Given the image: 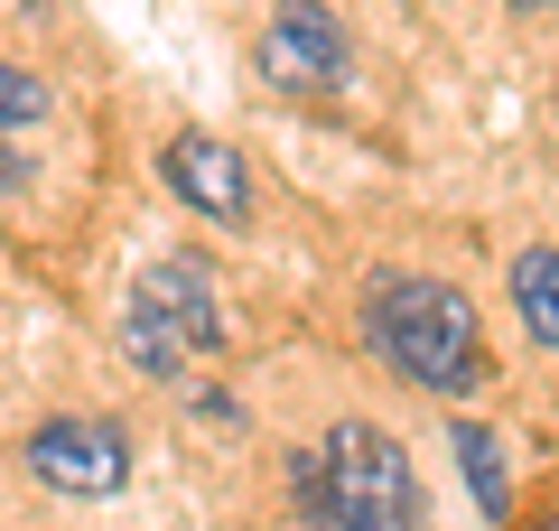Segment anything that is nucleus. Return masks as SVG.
Instances as JSON below:
<instances>
[{"label": "nucleus", "mask_w": 559, "mask_h": 531, "mask_svg": "<svg viewBox=\"0 0 559 531\" xmlns=\"http://www.w3.org/2000/svg\"><path fill=\"white\" fill-rule=\"evenodd\" d=\"M364 335H373V354L401 382H419V392H439V401H466V392L495 382V354H485V335H476V308H466L448 280L373 271L364 280Z\"/></svg>", "instance_id": "nucleus-1"}, {"label": "nucleus", "mask_w": 559, "mask_h": 531, "mask_svg": "<svg viewBox=\"0 0 559 531\" xmlns=\"http://www.w3.org/2000/svg\"><path fill=\"white\" fill-rule=\"evenodd\" d=\"M289 494H326L345 522L364 531H419V475H411V448L373 420H345L326 429V448H308L289 467Z\"/></svg>", "instance_id": "nucleus-2"}, {"label": "nucleus", "mask_w": 559, "mask_h": 531, "mask_svg": "<svg viewBox=\"0 0 559 531\" xmlns=\"http://www.w3.org/2000/svg\"><path fill=\"white\" fill-rule=\"evenodd\" d=\"M121 345H131L140 374L178 382L197 354L224 345V308H215V271L197 252H168L131 280V308H121Z\"/></svg>", "instance_id": "nucleus-3"}, {"label": "nucleus", "mask_w": 559, "mask_h": 531, "mask_svg": "<svg viewBox=\"0 0 559 531\" xmlns=\"http://www.w3.org/2000/svg\"><path fill=\"white\" fill-rule=\"evenodd\" d=\"M28 475L57 485V494H121L131 485V429L121 420H94V411L38 420L28 429Z\"/></svg>", "instance_id": "nucleus-4"}, {"label": "nucleus", "mask_w": 559, "mask_h": 531, "mask_svg": "<svg viewBox=\"0 0 559 531\" xmlns=\"http://www.w3.org/2000/svg\"><path fill=\"white\" fill-rule=\"evenodd\" d=\"M345 66H355V47H345L326 0H280L271 10V28H261V75L280 94H336Z\"/></svg>", "instance_id": "nucleus-5"}, {"label": "nucleus", "mask_w": 559, "mask_h": 531, "mask_svg": "<svg viewBox=\"0 0 559 531\" xmlns=\"http://www.w3.org/2000/svg\"><path fill=\"white\" fill-rule=\"evenodd\" d=\"M159 168H168V187H178L197 215H215V224L252 215V168H242V150H224L215 131H178L159 150Z\"/></svg>", "instance_id": "nucleus-6"}, {"label": "nucleus", "mask_w": 559, "mask_h": 531, "mask_svg": "<svg viewBox=\"0 0 559 531\" xmlns=\"http://www.w3.org/2000/svg\"><path fill=\"white\" fill-rule=\"evenodd\" d=\"M513 308H522V327L559 354V252H550V243L513 252Z\"/></svg>", "instance_id": "nucleus-7"}, {"label": "nucleus", "mask_w": 559, "mask_h": 531, "mask_svg": "<svg viewBox=\"0 0 559 531\" xmlns=\"http://www.w3.org/2000/svg\"><path fill=\"white\" fill-rule=\"evenodd\" d=\"M448 448H457V467H466V485H476L485 522H503V512H513V494H503V438L476 429V420H457V429H448Z\"/></svg>", "instance_id": "nucleus-8"}, {"label": "nucleus", "mask_w": 559, "mask_h": 531, "mask_svg": "<svg viewBox=\"0 0 559 531\" xmlns=\"http://www.w3.org/2000/svg\"><path fill=\"white\" fill-rule=\"evenodd\" d=\"M28 121H47V84L28 66H0V131H28Z\"/></svg>", "instance_id": "nucleus-9"}, {"label": "nucleus", "mask_w": 559, "mask_h": 531, "mask_svg": "<svg viewBox=\"0 0 559 531\" xmlns=\"http://www.w3.org/2000/svg\"><path fill=\"white\" fill-rule=\"evenodd\" d=\"M299 531H364V522H345L326 494H299Z\"/></svg>", "instance_id": "nucleus-10"}, {"label": "nucleus", "mask_w": 559, "mask_h": 531, "mask_svg": "<svg viewBox=\"0 0 559 531\" xmlns=\"http://www.w3.org/2000/svg\"><path fill=\"white\" fill-rule=\"evenodd\" d=\"M0 187H20V158H0Z\"/></svg>", "instance_id": "nucleus-11"}, {"label": "nucleus", "mask_w": 559, "mask_h": 531, "mask_svg": "<svg viewBox=\"0 0 559 531\" xmlns=\"http://www.w3.org/2000/svg\"><path fill=\"white\" fill-rule=\"evenodd\" d=\"M513 10H559V0H513Z\"/></svg>", "instance_id": "nucleus-12"}, {"label": "nucleus", "mask_w": 559, "mask_h": 531, "mask_svg": "<svg viewBox=\"0 0 559 531\" xmlns=\"http://www.w3.org/2000/svg\"><path fill=\"white\" fill-rule=\"evenodd\" d=\"M540 531H559V512H550V522H540Z\"/></svg>", "instance_id": "nucleus-13"}]
</instances>
